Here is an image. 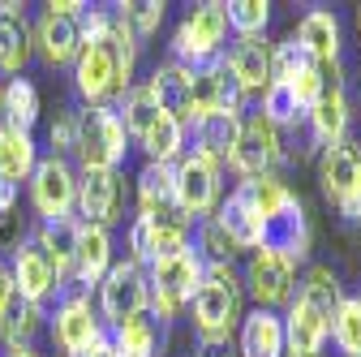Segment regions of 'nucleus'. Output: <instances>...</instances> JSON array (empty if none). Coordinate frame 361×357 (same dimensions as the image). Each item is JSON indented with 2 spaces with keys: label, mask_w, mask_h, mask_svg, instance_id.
Segmentation results:
<instances>
[{
  "label": "nucleus",
  "mask_w": 361,
  "mask_h": 357,
  "mask_svg": "<svg viewBox=\"0 0 361 357\" xmlns=\"http://www.w3.org/2000/svg\"><path fill=\"white\" fill-rule=\"evenodd\" d=\"M319 186L344 219H361V147L357 143L344 138L336 147H323Z\"/></svg>",
  "instance_id": "obj_8"
},
{
  "label": "nucleus",
  "mask_w": 361,
  "mask_h": 357,
  "mask_svg": "<svg viewBox=\"0 0 361 357\" xmlns=\"http://www.w3.org/2000/svg\"><path fill=\"white\" fill-rule=\"evenodd\" d=\"M147 310H151L147 267L133 262V258L112 262V272H108L104 284H99V315H104L112 327H121V323H129V319H142Z\"/></svg>",
  "instance_id": "obj_7"
},
{
  "label": "nucleus",
  "mask_w": 361,
  "mask_h": 357,
  "mask_svg": "<svg viewBox=\"0 0 361 357\" xmlns=\"http://www.w3.org/2000/svg\"><path fill=\"white\" fill-rule=\"evenodd\" d=\"M194 129H198V155H207L215 164L219 159L228 164V155H233V147L241 138V112H211Z\"/></svg>",
  "instance_id": "obj_29"
},
{
  "label": "nucleus",
  "mask_w": 361,
  "mask_h": 357,
  "mask_svg": "<svg viewBox=\"0 0 361 357\" xmlns=\"http://www.w3.org/2000/svg\"><path fill=\"white\" fill-rule=\"evenodd\" d=\"M241 99L245 95L237 78L228 73V65H224V56L190 69V125H198L211 112H241Z\"/></svg>",
  "instance_id": "obj_10"
},
{
  "label": "nucleus",
  "mask_w": 361,
  "mask_h": 357,
  "mask_svg": "<svg viewBox=\"0 0 361 357\" xmlns=\"http://www.w3.org/2000/svg\"><path fill=\"white\" fill-rule=\"evenodd\" d=\"M22 241H26V224H22V215H18V207H13L9 215H0V250L18 254Z\"/></svg>",
  "instance_id": "obj_44"
},
{
  "label": "nucleus",
  "mask_w": 361,
  "mask_h": 357,
  "mask_svg": "<svg viewBox=\"0 0 361 357\" xmlns=\"http://www.w3.org/2000/svg\"><path fill=\"white\" fill-rule=\"evenodd\" d=\"M129 258L133 262H164V258H176V254H185L194 250L190 246V224H176V219H151V215H138L129 224Z\"/></svg>",
  "instance_id": "obj_13"
},
{
  "label": "nucleus",
  "mask_w": 361,
  "mask_h": 357,
  "mask_svg": "<svg viewBox=\"0 0 361 357\" xmlns=\"http://www.w3.org/2000/svg\"><path fill=\"white\" fill-rule=\"evenodd\" d=\"M99 336H104V327H99V315H95V305H90L86 293H69L65 301H56L52 340H56L69 357H78L82 349H90Z\"/></svg>",
  "instance_id": "obj_15"
},
{
  "label": "nucleus",
  "mask_w": 361,
  "mask_h": 357,
  "mask_svg": "<svg viewBox=\"0 0 361 357\" xmlns=\"http://www.w3.org/2000/svg\"><path fill=\"white\" fill-rule=\"evenodd\" d=\"M0 108H5V125L18 133H30L39 121V91L30 78H9V86L0 91Z\"/></svg>",
  "instance_id": "obj_32"
},
{
  "label": "nucleus",
  "mask_w": 361,
  "mask_h": 357,
  "mask_svg": "<svg viewBox=\"0 0 361 357\" xmlns=\"http://www.w3.org/2000/svg\"><path fill=\"white\" fill-rule=\"evenodd\" d=\"M73 86L86 99V108L108 104L116 95V61H112V48H108V35L104 39H82L78 61H73Z\"/></svg>",
  "instance_id": "obj_12"
},
{
  "label": "nucleus",
  "mask_w": 361,
  "mask_h": 357,
  "mask_svg": "<svg viewBox=\"0 0 361 357\" xmlns=\"http://www.w3.org/2000/svg\"><path fill=\"white\" fill-rule=\"evenodd\" d=\"M78 159L82 168H104V172H116V164L125 159L129 151V133L116 116V108L108 104H95V108H86L78 112Z\"/></svg>",
  "instance_id": "obj_4"
},
{
  "label": "nucleus",
  "mask_w": 361,
  "mask_h": 357,
  "mask_svg": "<svg viewBox=\"0 0 361 357\" xmlns=\"http://www.w3.org/2000/svg\"><path fill=\"white\" fill-rule=\"evenodd\" d=\"M202 272H207V262L202 254L185 250V254H176V258H164V262H151V272H147V284H151V310L159 319H176L180 310H185L202 284Z\"/></svg>",
  "instance_id": "obj_3"
},
{
  "label": "nucleus",
  "mask_w": 361,
  "mask_h": 357,
  "mask_svg": "<svg viewBox=\"0 0 361 357\" xmlns=\"http://www.w3.org/2000/svg\"><path fill=\"white\" fill-rule=\"evenodd\" d=\"M224 65H228V73L237 78L241 95H262L271 86V48L262 43V35L237 39L228 48V56H224Z\"/></svg>",
  "instance_id": "obj_20"
},
{
  "label": "nucleus",
  "mask_w": 361,
  "mask_h": 357,
  "mask_svg": "<svg viewBox=\"0 0 361 357\" xmlns=\"http://www.w3.org/2000/svg\"><path fill=\"white\" fill-rule=\"evenodd\" d=\"M327 336L344 357H361V297H340V305L331 310Z\"/></svg>",
  "instance_id": "obj_36"
},
{
  "label": "nucleus",
  "mask_w": 361,
  "mask_h": 357,
  "mask_svg": "<svg viewBox=\"0 0 361 357\" xmlns=\"http://www.w3.org/2000/svg\"><path fill=\"white\" fill-rule=\"evenodd\" d=\"M164 0H133V5H121V22L133 30V35H155L159 22H164Z\"/></svg>",
  "instance_id": "obj_41"
},
{
  "label": "nucleus",
  "mask_w": 361,
  "mask_h": 357,
  "mask_svg": "<svg viewBox=\"0 0 361 357\" xmlns=\"http://www.w3.org/2000/svg\"><path fill=\"white\" fill-rule=\"evenodd\" d=\"M5 357H39V353H35V349H30V344H26V349H9V353H5Z\"/></svg>",
  "instance_id": "obj_48"
},
{
  "label": "nucleus",
  "mask_w": 361,
  "mask_h": 357,
  "mask_svg": "<svg viewBox=\"0 0 361 357\" xmlns=\"http://www.w3.org/2000/svg\"><path fill=\"white\" fill-rule=\"evenodd\" d=\"M73 229H78V219H65V224H39L35 237H30L61 280L73 272Z\"/></svg>",
  "instance_id": "obj_34"
},
{
  "label": "nucleus",
  "mask_w": 361,
  "mask_h": 357,
  "mask_svg": "<svg viewBox=\"0 0 361 357\" xmlns=\"http://www.w3.org/2000/svg\"><path fill=\"white\" fill-rule=\"evenodd\" d=\"M35 39H39V52L48 65H73L78 61V48H82V30H78V18H65L56 9H48L35 26Z\"/></svg>",
  "instance_id": "obj_23"
},
{
  "label": "nucleus",
  "mask_w": 361,
  "mask_h": 357,
  "mask_svg": "<svg viewBox=\"0 0 361 357\" xmlns=\"http://www.w3.org/2000/svg\"><path fill=\"white\" fill-rule=\"evenodd\" d=\"M116 207H121V181L116 172H104V168H82L78 176V215L82 224H99L108 229L116 219Z\"/></svg>",
  "instance_id": "obj_17"
},
{
  "label": "nucleus",
  "mask_w": 361,
  "mask_h": 357,
  "mask_svg": "<svg viewBox=\"0 0 361 357\" xmlns=\"http://www.w3.org/2000/svg\"><path fill=\"white\" fill-rule=\"evenodd\" d=\"M194 332L207 349L228 344L233 327L241 323V280L233 272V262H207L202 284L194 293Z\"/></svg>",
  "instance_id": "obj_2"
},
{
  "label": "nucleus",
  "mask_w": 361,
  "mask_h": 357,
  "mask_svg": "<svg viewBox=\"0 0 361 357\" xmlns=\"http://www.w3.org/2000/svg\"><path fill=\"white\" fill-rule=\"evenodd\" d=\"M297 297H301V301H310L323 319H331V310L340 305V297H344V293H340V280H336L331 267H310Z\"/></svg>",
  "instance_id": "obj_37"
},
{
  "label": "nucleus",
  "mask_w": 361,
  "mask_h": 357,
  "mask_svg": "<svg viewBox=\"0 0 361 357\" xmlns=\"http://www.w3.org/2000/svg\"><path fill=\"white\" fill-rule=\"evenodd\" d=\"M48 143H52V155L61 151H73L78 147V112H61L48 129Z\"/></svg>",
  "instance_id": "obj_43"
},
{
  "label": "nucleus",
  "mask_w": 361,
  "mask_h": 357,
  "mask_svg": "<svg viewBox=\"0 0 361 357\" xmlns=\"http://www.w3.org/2000/svg\"><path fill=\"white\" fill-rule=\"evenodd\" d=\"M30 202L43 224H65L78 207V176L65 164V155H43L30 172Z\"/></svg>",
  "instance_id": "obj_6"
},
{
  "label": "nucleus",
  "mask_w": 361,
  "mask_h": 357,
  "mask_svg": "<svg viewBox=\"0 0 361 357\" xmlns=\"http://www.w3.org/2000/svg\"><path fill=\"white\" fill-rule=\"evenodd\" d=\"M30 61V26L22 5H0V73H22Z\"/></svg>",
  "instance_id": "obj_28"
},
{
  "label": "nucleus",
  "mask_w": 361,
  "mask_h": 357,
  "mask_svg": "<svg viewBox=\"0 0 361 357\" xmlns=\"http://www.w3.org/2000/svg\"><path fill=\"white\" fill-rule=\"evenodd\" d=\"M305 116H310V133H314V143H323V147L344 143V133H348V95H344V86H340V82H331L327 91L319 95V104H314Z\"/></svg>",
  "instance_id": "obj_24"
},
{
  "label": "nucleus",
  "mask_w": 361,
  "mask_h": 357,
  "mask_svg": "<svg viewBox=\"0 0 361 357\" xmlns=\"http://www.w3.org/2000/svg\"><path fill=\"white\" fill-rule=\"evenodd\" d=\"M258 116L271 125V129H288V125H297V116H305L301 108H297V99H293V91L284 82H271L267 91H262V108H258Z\"/></svg>",
  "instance_id": "obj_38"
},
{
  "label": "nucleus",
  "mask_w": 361,
  "mask_h": 357,
  "mask_svg": "<svg viewBox=\"0 0 361 357\" xmlns=\"http://www.w3.org/2000/svg\"><path fill=\"white\" fill-rule=\"evenodd\" d=\"M305 65H314V61L305 56V48L297 39H284L280 48H271V82H293Z\"/></svg>",
  "instance_id": "obj_40"
},
{
  "label": "nucleus",
  "mask_w": 361,
  "mask_h": 357,
  "mask_svg": "<svg viewBox=\"0 0 361 357\" xmlns=\"http://www.w3.org/2000/svg\"><path fill=\"white\" fill-rule=\"evenodd\" d=\"M172 176H176V207L185 219H202L215 211L219 202V164L215 159L190 151L172 164Z\"/></svg>",
  "instance_id": "obj_9"
},
{
  "label": "nucleus",
  "mask_w": 361,
  "mask_h": 357,
  "mask_svg": "<svg viewBox=\"0 0 361 357\" xmlns=\"http://www.w3.org/2000/svg\"><path fill=\"white\" fill-rule=\"evenodd\" d=\"M215 224L224 229V237H228L237 250H262V219H258V211H254V202L245 198L241 186L219 202Z\"/></svg>",
  "instance_id": "obj_22"
},
{
  "label": "nucleus",
  "mask_w": 361,
  "mask_h": 357,
  "mask_svg": "<svg viewBox=\"0 0 361 357\" xmlns=\"http://www.w3.org/2000/svg\"><path fill=\"white\" fill-rule=\"evenodd\" d=\"M112 233L99 229V224H82L78 219V229H73V276H78V289L90 293V289H99L104 276L112 272Z\"/></svg>",
  "instance_id": "obj_16"
},
{
  "label": "nucleus",
  "mask_w": 361,
  "mask_h": 357,
  "mask_svg": "<svg viewBox=\"0 0 361 357\" xmlns=\"http://www.w3.org/2000/svg\"><path fill=\"white\" fill-rule=\"evenodd\" d=\"M241 357H284V319L276 310H254L241 319Z\"/></svg>",
  "instance_id": "obj_27"
},
{
  "label": "nucleus",
  "mask_w": 361,
  "mask_h": 357,
  "mask_svg": "<svg viewBox=\"0 0 361 357\" xmlns=\"http://www.w3.org/2000/svg\"><path fill=\"white\" fill-rule=\"evenodd\" d=\"M9 276H13V289H18V297H26V301H43L52 289H61V276L52 272V262L43 258V250L26 237L22 241V250L13 254V267H9Z\"/></svg>",
  "instance_id": "obj_21"
},
{
  "label": "nucleus",
  "mask_w": 361,
  "mask_h": 357,
  "mask_svg": "<svg viewBox=\"0 0 361 357\" xmlns=\"http://www.w3.org/2000/svg\"><path fill=\"white\" fill-rule=\"evenodd\" d=\"M357 26H361V9H357Z\"/></svg>",
  "instance_id": "obj_50"
},
{
  "label": "nucleus",
  "mask_w": 361,
  "mask_h": 357,
  "mask_svg": "<svg viewBox=\"0 0 361 357\" xmlns=\"http://www.w3.org/2000/svg\"><path fill=\"white\" fill-rule=\"evenodd\" d=\"M293 39L305 48V56H310L314 65H336V56H340V22H336V13H327V9L305 13Z\"/></svg>",
  "instance_id": "obj_25"
},
{
  "label": "nucleus",
  "mask_w": 361,
  "mask_h": 357,
  "mask_svg": "<svg viewBox=\"0 0 361 357\" xmlns=\"http://www.w3.org/2000/svg\"><path fill=\"white\" fill-rule=\"evenodd\" d=\"M138 207L142 215L151 219H176V224H190L176 207V176H172V164H142L138 172Z\"/></svg>",
  "instance_id": "obj_19"
},
{
  "label": "nucleus",
  "mask_w": 361,
  "mask_h": 357,
  "mask_svg": "<svg viewBox=\"0 0 361 357\" xmlns=\"http://www.w3.org/2000/svg\"><path fill=\"white\" fill-rule=\"evenodd\" d=\"M245 284L258 301V310H276L284 301H293L297 289V262L280 250H258L245 267Z\"/></svg>",
  "instance_id": "obj_11"
},
{
  "label": "nucleus",
  "mask_w": 361,
  "mask_h": 357,
  "mask_svg": "<svg viewBox=\"0 0 361 357\" xmlns=\"http://www.w3.org/2000/svg\"><path fill=\"white\" fill-rule=\"evenodd\" d=\"M228 164L245 176V181H254V176H271V168L280 164V129H271L258 112L241 121V138L228 155Z\"/></svg>",
  "instance_id": "obj_14"
},
{
  "label": "nucleus",
  "mask_w": 361,
  "mask_h": 357,
  "mask_svg": "<svg viewBox=\"0 0 361 357\" xmlns=\"http://www.w3.org/2000/svg\"><path fill=\"white\" fill-rule=\"evenodd\" d=\"M39 327H43V305H35V301L13 293L9 305L0 310V340H5L9 349H26Z\"/></svg>",
  "instance_id": "obj_30"
},
{
  "label": "nucleus",
  "mask_w": 361,
  "mask_h": 357,
  "mask_svg": "<svg viewBox=\"0 0 361 357\" xmlns=\"http://www.w3.org/2000/svg\"><path fill=\"white\" fill-rule=\"evenodd\" d=\"M5 129H9V125H5V108H0V133H5Z\"/></svg>",
  "instance_id": "obj_49"
},
{
  "label": "nucleus",
  "mask_w": 361,
  "mask_h": 357,
  "mask_svg": "<svg viewBox=\"0 0 361 357\" xmlns=\"http://www.w3.org/2000/svg\"><path fill=\"white\" fill-rule=\"evenodd\" d=\"M13 293H18V289H13V276L5 272V267H0V310L9 305V297H13Z\"/></svg>",
  "instance_id": "obj_47"
},
{
  "label": "nucleus",
  "mask_w": 361,
  "mask_h": 357,
  "mask_svg": "<svg viewBox=\"0 0 361 357\" xmlns=\"http://www.w3.org/2000/svg\"><path fill=\"white\" fill-rule=\"evenodd\" d=\"M78 357H116V353H112V340H108V336H99V340L90 344V349H82Z\"/></svg>",
  "instance_id": "obj_46"
},
{
  "label": "nucleus",
  "mask_w": 361,
  "mask_h": 357,
  "mask_svg": "<svg viewBox=\"0 0 361 357\" xmlns=\"http://www.w3.org/2000/svg\"><path fill=\"white\" fill-rule=\"evenodd\" d=\"M18 207V186L13 181H5V176H0V215H9Z\"/></svg>",
  "instance_id": "obj_45"
},
{
  "label": "nucleus",
  "mask_w": 361,
  "mask_h": 357,
  "mask_svg": "<svg viewBox=\"0 0 361 357\" xmlns=\"http://www.w3.org/2000/svg\"><path fill=\"white\" fill-rule=\"evenodd\" d=\"M327 323L331 319H323L310 301L293 297L284 315V357H319L327 340Z\"/></svg>",
  "instance_id": "obj_18"
},
{
  "label": "nucleus",
  "mask_w": 361,
  "mask_h": 357,
  "mask_svg": "<svg viewBox=\"0 0 361 357\" xmlns=\"http://www.w3.org/2000/svg\"><path fill=\"white\" fill-rule=\"evenodd\" d=\"M39 164V151H35V138L30 133H18V129H5L0 133V176L5 181H30V172Z\"/></svg>",
  "instance_id": "obj_33"
},
{
  "label": "nucleus",
  "mask_w": 361,
  "mask_h": 357,
  "mask_svg": "<svg viewBox=\"0 0 361 357\" xmlns=\"http://www.w3.org/2000/svg\"><path fill=\"white\" fill-rule=\"evenodd\" d=\"M241 190L262 219V250H280L293 262H301L314 241L301 198L284 181H276V176H254V181H241Z\"/></svg>",
  "instance_id": "obj_1"
},
{
  "label": "nucleus",
  "mask_w": 361,
  "mask_h": 357,
  "mask_svg": "<svg viewBox=\"0 0 361 357\" xmlns=\"http://www.w3.org/2000/svg\"><path fill=\"white\" fill-rule=\"evenodd\" d=\"M267 22H271V5H267V0H233V5H228V30H237V39L262 35Z\"/></svg>",
  "instance_id": "obj_39"
},
{
  "label": "nucleus",
  "mask_w": 361,
  "mask_h": 357,
  "mask_svg": "<svg viewBox=\"0 0 361 357\" xmlns=\"http://www.w3.org/2000/svg\"><path fill=\"white\" fill-rule=\"evenodd\" d=\"M147 91L155 95V104H159L168 116H176L180 125H190V69H185V65H176V61L155 65Z\"/></svg>",
  "instance_id": "obj_26"
},
{
  "label": "nucleus",
  "mask_w": 361,
  "mask_h": 357,
  "mask_svg": "<svg viewBox=\"0 0 361 357\" xmlns=\"http://www.w3.org/2000/svg\"><path fill=\"white\" fill-rule=\"evenodd\" d=\"M224 35H228V5H219V0L198 5L185 22L176 26V35H172V56H176V65L194 69V65L215 61L219 48H224Z\"/></svg>",
  "instance_id": "obj_5"
},
{
  "label": "nucleus",
  "mask_w": 361,
  "mask_h": 357,
  "mask_svg": "<svg viewBox=\"0 0 361 357\" xmlns=\"http://www.w3.org/2000/svg\"><path fill=\"white\" fill-rule=\"evenodd\" d=\"M138 147L147 151L151 164H172V159H180V147H185V125H180L176 116H168V112H159V116L142 129Z\"/></svg>",
  "instance_id": "obj_31"
},
{
  "label": "nucleus",
  "mask_w": 361,
  "mask_h": 357,
  "mask_svg": "<svg viewBox=\"0 0 361 357\" xmlns=\"http://www.w3.org/2000/svg\"><path fill=\"white\" fill-rule=\"evenodd\" d=\"M112 353L116 357H159V332H155V319H129L121 327H112Z\"/></svg>",
  "instance_id": "obj_35"
},
{
  "label": "nucleus",
  "mask_w": 361,
  "mask_h": 357,
  "mask_svg": "<svg viewBox=\"0 0 361 357\" xmlns=\"http://www.w3.org/2000/svg\"><path fill=\"white\" fill-rule=\"evenodd\" d=\"M198 237H202V250L211 254V262H233V254H237V246L224 237V229L215 224V219H202V229H198Z\"/></svg>",
  "instance_id": "obj_42"
}]
</instances>
